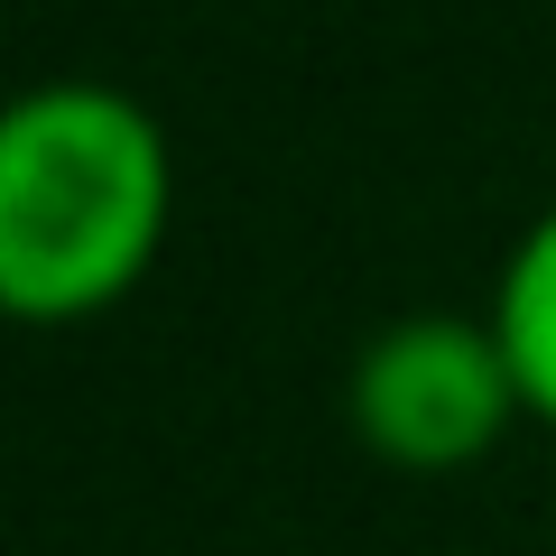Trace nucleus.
Instances as JSON below:
<instances>
[{
	"instance_id": "2",
	"label": "nucleus",
	"mask_w": 556,
	"mask_h": 556,
	"mask_svg": "<svg viewBox=\"0 0 556 556\" xmlns=\"http://www.w3.org/2000/svg\"><path fill=\"white\" fill-rule=\"evenodd\" d=\"M343 408L353 437L399 473H464L510 437V417H529L492 316H399L362 343Z\"/></svg>"
},
{
	"instance_id": "1",
	"label": "nucleus",
	"mask_w": 556,
	"mask_h": 556,
	"mask_svg": "<svg viewBox=\"0 0 556 556\" xmlns=\"http://www.w3.org/2000/svg\"><path fill=\"white\" fill-rule=\"evenodd\" d=\"M177 204L167 130L121 84H38L0 121V306L84 325L149 278Z\"/></svg>"
},
{
	"instance_id": "3",
	"label": "nucleus",
	"mask_w": 556,
	"mask_h": 556,
	"mask_svg": "<svg viewBox=\"0 0 556 556\" xmlns=\"http://www.w3.org/2000/svg\"><path fill=\"white\" fill-rule=\"evenodd\" d=\"M492 334H501V353H510L519 408H529L538 427H556V214H538L529 232H519V251L501 260Z\"/></svg>"
}]
</instances>
